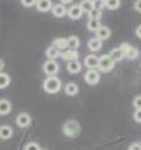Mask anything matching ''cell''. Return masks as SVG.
<instances>
[{
	"mask_svg": "<svg viewBox=\"0 0 141 150\" xmlns=\"http://www.w3.org/2000/svg\"><path fill=\"white\" fill-rule=\"evenodd\" d=\"M3 67H4V62L0 59V73H1V70H3Z\"/></svg>",
	"mask_w": 141,
	"mask_h": 150,
	"instance_id": "obj_35",
	"label": "cell"
},
{
	"mask_svg": "<svg viewBox=\"0 0 141 150\" xmlns=\"http://www.w3.org/2000/svg\"><path fill=\"white\" fill-rule=\"evenodd\" d=\"M11 111V104L7 100H0V115H7Z\"/></svg>",
	"mask_w": 141,
	"mask_h": 150,
	"instance_id": "obj_15",
	"label": "cell"
},
{
	"mask_svg": "<svg viewBox=\"0 0 141 150\" xmlns=\"http://www.w3.org/2000/svg\"><path fill=\"white\" fill-rule=\"evenodd\" d=\"M10 84V77L6 73H0V88H6Z\"/></svg>",
	"mask_w": 141,
	"mask_h": 150,
	"instance_id": "obj_23",
	"label": "cell"
},
{
	"mask_svg": "<svg viewBox=\"0 0 141 150\" xmlns=\"http://www.w3.org/2000/svg\"><path fill=\"white\" fill-rule=\"evenodd\" d=\"M120 49H122L123 53H124V58L130 59V60L138 58V49L130 46L128 44H122V45H120Z\"/></svg>",
	"mask_w": 141,
	"mask_h": 150,
	"instance_id": "obj_4",
	"label": "cell"
},
{
	"mask_svg": "<svg viewBox=\"0 0 141 150\" xmlns=\"http://www.w3.org/2000/svg\"><path fill=\"white\" fill-rule=\"evenodd\" d=\"M115 66V62L109 58V55H102L101 58L98 59V67L102 72H110Z\"/></svg>",
	"mask_w": 141,
	"mask_h": 150,
	"instance_id": "obj_2",
	"label": "cell"
},
{
	"mask_svg": "<svg viewBox=\"0 0 141 150\" xmlns=\"http://www.w3.org/2000/svg\"><path fill=\"white\" fill-rule=\"evenodd\" d=\"M21 3L24 4V7H31V6H34V4H36V1H35V0H29V1H27V0H22Z\"/></svg>",
	"mask_w": 141,
	"mask_h": 150,
	"instance_id": "obj_31",
	"label": "cell"
},
{
	"mask_svg": "<svg viewBox=\"0 0 141 150\" xmlns=\"http://www.w3.org/2000/svg\"><path fill=\"white\" fill-rule=\"evenodd\" d=\"M67 70L70 73H73V74H76V73H78L81 70V63L78 60H71V62L67 63Z\"/></svg>",
	"mask_w": 141,
	"mask_h": 150,
	"instance_id": "obj_14",
	"label": "cell"
},
{
	"mask_svg": "<svg viewBox=\"0 0 141 150\" xmlns=\"http://www.w3.org/2000/svg\"><path fill=\"white\" fill-rule=\"evenodd\" d=\"M46 56L49 58V60H55L58 56H60V51H59L58 48H55V46L52 45L51 48H48V51H46Z\"/></svg>",
	"mask_w": 141,
	"mask_h": 150,
	"instance_id": "obj_21",
	"label": "cell"
},
{
	"mask_svg": "<svg viewBox=\"0 0 141 150\" xmlns=\"http://www.w3.org/2000/svg\"><path fill=\"white\" fill-rule=\"evenodd\" d=\"M52 13H53V16L55 17H63L64 14H66V8H64V6L60 3V4H56V6L52 7Z\"/></svg>",
	"mask_w": 141,
	"mask_h": 150,
	"instance_id": "obj_18",
	"label": "cell"
},
{
	"mask_svg": "<svg viewBox=\"0 0 141 150\" xmlns=\"http://www.w3.org/2000/svg\"><path fill=\"white\" fill-rule=\"evenodd\" d=\"M64 91L67 96H76L78 93V86L76 83H67L66 87H64Z\"/></svg>",
	"mask_w": 141,
	"mask_h": 150,
	"instance_id": "obj_19",
	"label": "cell"
},
{
	"mask_svg": "<svg viewBox=\"0 0 141 150\" xmlns=\"http://www.w3.org/2000/svg\"><path fill=\"white\" fill-rule=\"evenodd\" d=\"M128 150H141V144L140 143H133L130 147H128Z\"/></svg>",
	"mask_w": 141,
	"mask_h": 150,
	"instance_id": "obj_32",
	"label": "cell"
},
{
	"mask_svg": "<svg viewBox=\"0 0 141 150\" xmlns=\"http://www.w3.org/2000/svg\"><path fill=\"white\" fill-rule=\"evenodd\" d=\"M81 8H83V11H87V13H90L91 10L94 8V1L92 0H85V1H83L81 4Z\"/></svg>",
	"mask_w": 141,
	"mask_h": 150,
	"instance_id": "obj_26",
	"label": "cell"
},
{
	"mask_svg": "<svg viewBox=\"0 0 141 150\" xmlns=\"http://www.w3.org/2000/svg\"><path fill=\"white\" fill-rule=\"evenodd\" d=\"M88 48H90V51H92V52H96V51H99L102 48V41L98 38L90 39L88 41Z\"/></svg>",
	"mask_w": 141,
	"mask_h": 150,
	"instance_id": "obj_12",
	"label": "cell"
},
{
	"mask_svg": "<svg viewBox=\"0 0 141 150\" xmlns=\"http://www.w3.org/2000/svg\"><path fill=\"white\" fill-rule=\"evenodd\" d=\"M53 46H55V48H58L59 51H60V49H67V39H66V38H58V39H55Z\"/></svg>",
	"mask_w": 141,
	"mask_h": 150,
	"instance_id": "obj_22",
	"label": "cell"
},
{
	"mask_svg": "<svg viewBox=\"0 0 141 150\" xmlns=\"http://www.w3.org/2000/svg\"><path fill=\"white\" fill-rule=\"evenodd\" d=\"M63 131L67 136L73 137V136H76V135H78V132H80V125H78L76 121H69V122L64 124Z\"/></svg>",
	"mask_w": 141,
	"mask_h": 150,
	"instance_id": "obj_3",
	"label": "cell"
},
{
	"mask_svg": "<svg viewBox=\"0 0 141 150\" xmlns=\"http://www.w3.org/2000/svg\"><path fill=\"white\" fill-rule=\"evenodd\" d=\"M13 136V129L8 125L0 126V139H10Z\"/></svg>",
	"mask_w": 141,
	"mask_h": 150,
	"instance_id": "obj_13",
	"label": "cell"
},
{
	"mask_svg": "<svg viewBox=\"0 0 141 150\" xmlns=\"http://www.w3.org/2000/svg\"><path fill=\"white\" fill-rule=\"evenodd\" d=\"M134 7H135V10H137V11H140L141 13V0H137V1H135Z\"/></svg>",
	"mask_w": 141,
	"mask_h": 150,
	"instance_id": "obj_33",
	"label": "cell"
},
{
	"mask_svg": "<svg viewBox=\"0 0 141 150\" xmlns=\"http://www.w3.org/2000/svg\"><path fill=\"white\" fill-rule=\"evenodd\" d=\"M60 55H62V58H63L64 60H69V62H71V60H77V58H78V52L74 51V49H66V51L62 52Z\"/></svg>",
	"mask_w": 141,
	"mask_h": 150,
	"instance_id": "obj_10",
	"label": "cell"
},
{
	"mask_svg": "<svg viewBox=\"0 0 141 150\" xmlns=\"http://www.w3.org/2000/svg\"><path fill=\"white\" fill-rule=\"evenodd\" d=\"M78 46H80V39L77 38V37H69L67 38V49H77Z\"/></svg>",
	"mask_w": 141,
	"mask_h": 150,
	"instance_id": "obj_20",
	"label": "cell"
},
{
	"mask_svg": "<svg viewBox=\"0 0 141 150\" xmlns=\"http://www.w3.org/2000/svg\"><path fill=\"white\" fill-rule=\"evenodd\" d=\"M85 81L88 83L90 86H94L96 84L98 81H99V72H96V70H88V72L85 73Z\"/></svg>",
	"mask_w": 141,
	"mask_h": 150,
	"instance_id": "obj_6",
	"label": "cell"
},
{
	"mask_svg": "<svg viewBox=\"0 0 141 150\" xmlns=\"http://www.w3.org/2000/svg\"><path fill=\"white\" fill-rule=\"evenodd\" d=\"M25 150H41L39 149V144L35 143V142H31V143H28L25 146Z\"/></svg>",
	"mask_w": 141,
	"mask_h": 150,
	"instance_id": "obj_28",
	"label": "cell"
},
{
	"mask_svg": "<svg viewBox=\"0 0 141 150\" xmlns=\"http://www.w3.org/2000/svg\"><path fill=\"white\" fill-rule=\"evenodd\" d=\"M15 122H17V125H18L20 128H27L28 125L31 124V117L28 114H25V112H21L18 117H17Z\"/></svg>",
	"mask_w": 141,
	"mask_h": 150,
	"instance_id": "obj_7",
	"label": "cell"
},
{
	"mask_svg": "<svg viewBox=\"0 0 141 150\" xmlns=\"http://www.w3.org/2000/svg\"><path fill=\"white\" fill-rule=\"evenodd\" d=\"M98 56H95V55H88L87 58H85V60H84V65L87 66L88 69H92V70H96V67H98Z\"/></svg>",
	"mask_w": 141,
	"mask_h": 150,
	"instance_id": "obj_9",
	"label": "cell"
},
{
	"mask_svg": "<svg viewBox=\"0 0 141 150\" xmlns=\"http://www.w3.org/2000/svg\"><path fill=\"white\" fill-rule=\"evenodd\" d=\"M110 37V30L108 27H103L101 25L98 30H96V38L103 41V39H108Z\"/></svg>",
	"mask_w": 141,
	"mask_h": 150,
	"instance_id": "obj_11",
	"label": "cell"
},
{
	"mask_svg": "<svg viewBox=\"0 0 141 150\" xmlns=\"http://www.w3.org/2000/svg\"><path fill=\"white\" fill-rule=\"evenodd\" d=\"M90 20H99L101 18V11H99V10H96V8H92V10H91L90 13Z\"/></svg>",
	"mask_w": 141,
	"mask_h": 150,
	"instance_id": "obj_27",
	"label": "cell"
},
{
	"mask_svg": "<svg viewBox=\"0 0 141 150\" xmlns=\"http://www.w3.org/2000/svg\"><path fill=\"white\" fill-rule=\"evenodd\" d=\"M133 105L135 107V110H141V96L134 98V101H133Z\"/></svg>",
	"mask_w": 141,
	"mask_h": 150,
	"instance_id": "obj_29",
	"label": "cell"
},
{
	"mask_svg": "<svg viewBox=\"0 0 141 150\" xmlns=\"http://www.w3.org/2000/svg\"><path fill=\"white\" fill-rule=\"evenodd\" d=\"M43 72L48 74V77H49V76H55V74L59 72L58 62H55V60H48V62H45V65H43Z\"/></svg>",
	"mask_w": 141,
	"mask_h": 150,
	"instance_id": "obj_5",
	"label": "cell"
},
{
	"mask_svg": "<svg viewBox=\"0 0 141 150\" xmlns=\"http://www.w3.org/2000/svg\"><path fill=\"white\" fill-rule=\"evenodd\" d=\"M134 121L141 124V110H135V112H134Z\"/></svg>",
	"mask_w": 141,
	"mask_h": 150,
	"instance_id": "obj_30",
	"label": "cell"
},
{
	"mask_svg": "<svg viewBox=\"0 0 141 150\" xmlns=\"http://www.w3.org/2000/svg\"><path fill=\"white\" fill-rule=\"evenodd\" d=\"M135 34H137V37H138V38H141V25L138 27V28H137V31H135Z\"/></svg>",
	"mask_w": 141,
	"mask_h": 150,
	"instance_id": "obj_34",
	"label": "cell"
},
{
	"mask_svg": "<svg viewBox=\"0 0 141 150\" xmlns=\"http://www.w3.org/2000/svg\"><path fill=\"white\" fill-rule=\"evenodd\" d=\"M87 27H88V30L90 31H95L101 27V24H99V20H88V23H87Z\"/></svg>",
	"mask_w": 141,
	"mask_h": 150,
	"instance_id": "obj_25",
	"label": "cell"
},
{
	"mask_svg": "<svg viewBox=\"0 0 141 150\" xmlns=\"http://www.w3.org/2000/svg\"><path fill=\"white\" fill-rule=\"evenodd\" d=\"M109 58L112 59L113 62H119V60H122V59L124 58V53H123V51L120 48H116V49H113V51L110 52Z\"/></svg>",
	"mask_w": 141,
	"mask_h": 150,
	"instance_id": "obj_16",
	"label": "cell"
},
{
	"mask_svg": "<svg viewBox=\"0 0 141 150\" xmlns=\"http://www.w3.org/2000/svg\"><path fill=\"white\" fill-rule=\"evenodd\" d=\"M83 13L84 11L80 4H73V6L70 7V10H69V17H70L71 20H78L83 16Z\"/></svg>",
	"mask_w": 141,
	"mask_h": 150,
	"instance_id": "obj_8",
	"label": "cell"
},
{
	"mask_svg": "<svg viewBox=\"0 0 141 150\" xmlns=\"http://www.w3.org/2000/svg\"><path fill=\"white\" fill-rule=\"evenodd\" d=\"M36 7L39 11H48L52 8V1L51 0H39L36 1Z\"/></svg>",
	"mask_w": 141,
	"mask_h": 150,
	"instance_id": "obj_17",
	"label": "cell"
},
{
	"mask_svg": "<svg viewBox=\"0 0 141 150\" xmlns=\"http://www.w3.org/2000/svg\"><path fill=\"white\" fill-rule=\"evenodd\" d=\"M119 6H120L119 0H106L105 1V7L109 10H116V8H119Z\"/></svg>",
	"mask_w": 141,
	"mask_h": 150,
	"instance_id": "obj_24",
	"label": "cell"
},
{
	"mask_svg": "<svg viewBox=\"0 0 141 150\" xmlns=\"http://www.w3.org/2000/svg\"><path fill=\"white\" fill-rule=\"evenodd\" d=\"M60 87H62V83H60V80H59L56 76H49V77L45 80V83H43L45 91L51 93V94L58 93L59 90H60Z\"/></svg>",
	"mask_w": 141,
	"mask_h": 150,
	"instance_id": "obj_1",
	"label": "cell"
}]
</instances>
